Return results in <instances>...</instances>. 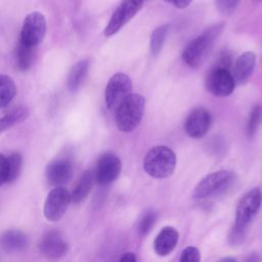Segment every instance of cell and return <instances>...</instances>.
I'll return each instance as SVG.
<instances>
[{
	"label": "cell",
	"instance_id": "cell-1",
	"mask_svg": "<svg viewBox=\"0 0 262 262\" xmlns=\"http://www.w3.org/2000/svg\"><path fill=\"white\" fill-rule=\"evenodd\" d=\"M261 202L262 193L259 188H253L242 196L235 210V222L228 237L231 245L243 242L247 227L258 212Z\"/></svg>",
	"mask_w": 262,
	"mask_h": 262
},
{
	"label": "cell",
	"instance_id": "cell-2",
	"mask_svg": "<svg viewBox=\"0 0 262 262\" xmlns=\"http://www.w3.org/2000/svg\"><path fill=\"white\" fill-rule=\"evenodd\" d=\"M224 27V23L215 24L191 40L182 52L183 61L191 68L199 67L212 44L223 32Z\"/></svg>",
	"mask_w": 262,
	"mask_h": 262
},
{
	"label": "cell",
	"instance_id": "cell-3",
	"mask_svg": "<svg viewBox=\"0 0 262 262\" xmlns=\"http://www.w3.org/2000/svg\"><path fill=\"white\" fill-rule=\"evenodd\" d=\"M145 107L141 94L131 93L116 111V125L121 132H131L140 124Z\"/></svg>",
	"mask_w": 262,
	"mask_h": 262
},
{
	"label": "cell",
	"instance_id": "cell-4",
	"mask_svg": "<svg viewBox=\"0 0 262 262\" xmlns=\"http://www.w3.org/2000/svg\"><path fill=\"white\" fill-rule=\"evenodd\" d=\"M176 166L175 152L165 145H157L150 148L144 157L143 169L154 178H166L170 176Z\"/></svg>",
	"mask_w": 262,
	"mask_h": 262
},
{
	"label": "cell",
	"instance_id": "cell-5",
	"mask_svg": "<svg viewBox=\"0 0 262 262\" xmlns=\"http://www.w3.org/2000/svg\"><path fill=\"white\" fill-rule=\"evenodd\" d=\"M235 175L228 170L213 172L203 178L193 190V198L196 200L208 199L224 192L233 183Z\"/></svg>",
	"mask_w": 262,
	"mask_h": 262
},
{
	"label": "cell",
	"instance_id": "cell-6",
	"mask_svg": "<svg viewBox=\"0 0 262 262\" xmlns=\"http://www.w3.org/2000/svg\"><path fill=\"white\" fill-rule=\"evenodd\" d=\"M132 81L128 75L124 73H116L113 75L104 90V101L111 112H115L121 103L131 94Z\"/></svg>",
	"mask_w": 262,
	"mask_h": 262
},
{
	"label": "cell",
	"instance_id": "cell-7",
	"mask_svg": "<svg viewBox=\"0 0 262 262\" xmlns=\"http://www.w3.org/2000/svg\"><path fill=\"white\" fill-rule=\"evenodd\" d=\"M206 88L207 90L218 97L229 96L234 88L235 81L228 69L214 66L206 77Z\"/></svg>",
	"mask_w": 262,
	"mask_h": 262
},
{
	"label": "cell",
	"instance_id": "cell-8",
	"mask_svg": "<svg viewBox=\"0 0 262 262\" xmlns=\"http://www.w3.org/2000/svg\"><path fill=\"white\" fill-rule=\"evenodd\" d=\"M46 33V18L39 12L29 13L21 27L19 41L31 47H37L44 39Z\"/></svg>",
	"mask_w": 262,
	"mask_h": 262
},
{
	"label": "cell",
	"instance_id": "cell-9",
	"mask_svg": "<svg viewBox=\"0 0 262 262\" xmlns=\"http://www.w3.org/2000/svg\"><path fill=\"white\" fill-rule=\"evenodd\" d=\"M141 0H123L113 12L108 24L104 28V36L111 37L117 34L142 7Z\"/></svg>",
	"mask_w": 262,
	"mask_h": 262
},
{
	"label": "cell",
	"instance_id": "cell-10",
	"mask_svg": "<svg viewBox=\"0 0 262 262\" xmlns=\"http://www.w3.org/2000/svg\"><path fill=\"white\" fill-rule=\"evenodd\" d=\"M71 202L72 194L67 188L58 186L51 189L44 204V215L46 219L52 222L60 220Z\"/></svg>",
	"mask_w": 262,
	"mask_h": 262
},
{
	"label": "cell",
	"instance_id": "cell-11",
	"mask_svg": "<svg viewBox=\"0 0 262 262\" xmlns=\"http://www.w3.org/2000/svg\"><path fill=\"white\" fill-rule=\"evenodd\" d=\"M122 169L120 159L113 152H105L101 155L96 163L94 178L100 185H106L114 182Z\"/></svg>",
	"mask_w": 262,
	"mask_h": 262
},
{
	"label": "cell",
	"instance_id": "cell-12",
	"mask_svg": "<svg viewBox=\"0 0 262 262\" xmlns=\"http://www.w3.org/2000/svg\"><path fill=\"white\" fill-rule=\"evenodd\" d=\"M211 115L204 107H196L192 110L187 116L184 123L185 133L191 138L204 137L211 126Z\"/></svg>",
	"mask_w": 262,
	"mask_h": 262
},
{
	"label": "cell",
	"instance_id": "cell-13",
	"mask_svg": "<svg viewBox=\"0 0 262 262\" xmlns=\"http://www.w3.org/2000/svg\"><path fill=\"white\" fill-rule=\"evenodd\" d=\"M39 248L47 259L56 261L67 254L69 246L60 232L50 230L43 235Z\"/></svg>",
	"mask_w": 262,
	"mask_h": 262
},
{
	"label": "cell",
	"instance_id": "cell-14",
	"mask_svg": "<svg viewBox=\"0 0 262 262\" xmlns=\"http://www.w3.org/2000/svg\"><path fill=\"white\" fill-rule=\"evenodd\" d=\"M45 174L48 182L58 187L70 181L73 175V166L68 160H55L47 165Z\"/></svg>",
	"mask_w": 262,
	"mask_h": 262
},
{
	"label": "cell",
	"instance_id": "cell-15",
	"mask_svg": "<svg viewBox=\"0 0 262 262\" xmlns=\"http://www.w3.org/2000/svg\"><path fill=\"white\" fill-rule=\"evenodd\" d=\"M256 64V55L253 51L242 53L234 61L232 76L238 85H243L251 78Z\"/></svg>",
	"mask_w": 262,
	"mask_h": 262
},
{
	"label": "cell",
	"instance_id": "cell-16",
	"mask_svg": "<svg viewBox=\"0 0 262 262\" xmlns=\"http://www.w3.org/2000/svg\"><path fill=\"white\" fill-rule=\"evenodd\" d=\"M23 157L19 152H12L8 157L0 156V180L1 183H10L14 181L21 170Z\"/></svg>",
	"mask_w": 262,
	"mask_h": 262
},
{
	"label": "cell",
	"instance_id": "cell-17",
	"mask_svg": "<svg viewBox=\"0 0 262 262\" xmlns=\"http://www.w3.org/2000/svg\"><path fill=\"white\" fill-rule=\"evenodd\" d=\"M178 242V231L171 226L161 229L154 242L155 252L159 256H167L176 247Z\"/></svg>",
	"mask_w": 262,
	"mask_h": 262
},
{
	"label": "cell",
	"instance_id": "cell-18",
	"mask_svg": "<svg viewBox=\"0 0 262 262\" xmlns=\"http://www.w3.org/2000/svg\"><path fill=\"white\" fill-rule=\"evenodd\" d=\"M1 248L9 254L24 251L28 246L27 235L17 229H9L1 235Z\"/></svg>",
	"mask_w": 262,
	"mask_h": 262
},
{
	"label": "cell",
	"instance_id": "cell-19",
	"mask_svg": "<svg viewBox=\"0 0 262 262\" xmlns=\"http://www.w3.org/2000/svg\"><path fill=\"white\" fill-rule=\"evenodd\" d=\"M89 69V62L86 59L76 62L70 70L68 75V89L71 92H76L84 82Z\"/></svg>",
	"mask_w": 262,
	"mask_h": 262
},
{
	"label": "cell",
	"instance_id": "cell-20",
	"mask_svg": "<svg viewBox=\"0 0 262 262\" xmlns=\"http://www.w3.org/2000/svg\"><path fill=\"white\" fill-rule=\"evenodd\" d=\"M94 173L86 170L78 179L77 183L74 186V189L72 191V202L75 204H78L86 199L88 193L91 190L92 183L94 180Z\"/></svg>",
	"mask_w": 262,
	"mask_h": 262
},
{
	"label": "cell",
	"instance_id": "cell-21",
	"mask_svg": "<svg viewBox=\"0 0 262 262\" xmlns=\"http://www.w3.org/2000/svg\"><path fill=\"white\" fill-rule=\"evenodd\" d=\"M35 49V47L28 46L21 41H18L14 53V60L17 69L20 71H27L31 68L34 60Z\"/></svg>",
	"mask_w": 262,
	"mask_h": 262
},
{
	"label": "cell",
	"instance_id": "cell-22",
	"mask_svg": "<svg viewBox=\"0 0 262 262\" xmlns=\"http://www.w3.org/2000/svg\"><path fill=\"white\" fill-rule=\"evenodd\" d=\"M29 108L25 105H18L6 113L0 120V132H4L6 129L21 123L29 117Z\"/></svg>",
	"mask_w": 262,
	"mask_h": 262
},
{
	"label": "cell",
	"instance_id": "cell-23",
	"mask_svg": "<svg viewBox=\"0 0 262 262\" xmlns=\"http://www.w3.org/2000/svg\"><path fill=\"white\" fill-rule=\"evenodd\" d=\"M16 86L14 81L8 75H0V107L3 108L14 98Z\"/></svg>",
	"mask_w": 262,
	"mask_h": 262
},
{
	"label": "cell",
	"instance_id": "cell-24",
	"mask_svg": "<svg viewBox=\"0 0 262 262\" xmlns=\"http://www.w3.org/2000/svg\"><path fill=\"white\" fill-rule=\"evenodd\" d=\"M168 31H169L168 25H162L152 31L150 35V42H149L151 54L157 55L160 53L166 41Z\"/></svg>",
	"mask_w": 262,
	"mask_h": 262
},
{
	"label": "cell",
	"instance_id": "cell-25",
	"mask_svg": "<svg viewBox=\"0 0 262 262\" xmlns=\"http://www.w3.org/2000/svg\"><path fill=\"white\" fill-rule=\"evenodd\" d=\"M262 122V105L256 104L250 112L247 122V135L253 137Z\"/></svg>",
	"mask_w": 262,
	"mask_h": 262
},
{
	"label": "cell",
	"instance_id": "cell-26",
	"mask_svg": "<svg viewBox=\"0 0 262 262\" xmlns=\"http://www.w3.org/2000/svg\"><path fill=\"white\" fill-rule=\"evenodd\" d=\"M156 221H157V213L155 211L148 210L147 212H145L139 220L138 233L141 236L146 235L154 227Z\"/></svg>",
	"mask_w": 262,
	"mask_h": 262
},
{
	"label": "cell",
	"instance_id": "cell-27",
	"mask_svg": "<svg viewBox=\"0 0 262 262\" xmlns=\"http://www.w3.org/2000/svg\"><path fill=\"white\" fill-rule=\"evenodd\" d=\"M239 0H216V7L221 13L230 14L236 9Z\"/></svg>",
	"mask_w": 262,
	"mask_h": 262
},
{
	"label": "cell",
	"instance_id": "cell-28",
	"mask_svg": "<svg viewBox=\"0 0 262 262\" xmlns=\"http://www.w3.org/2000/svg\"><path fill=\"white\" fill-rule=\"evenodd\" d=\"M200 251L195 247H187L183 250L179 262H200Z\"/></svg>",
	"mask_w": 262,
	"mask_h": 262
},
{
	"label": "cell",
	"instance_id": "cell-29",
	"mask_svg": "<svg viewBox=\"0 0 262 262\" xmlns=\"http://www.w3.org/2000/svg\"><path fill=\"white\" fill-rule=\"evenodd\" d=\"M164 1L167 2V3L172 4V5L175 6L176 8L182 9V8L187 7V6L191 3L192 0H164Z\"/></svg>",
	"mask_w": 262,
	"mask_h": 262
},
{
	"label": "cell",
	"instance_id": "cell-30",
	"mask_svg": "<svg viewBox=\"0 0 262 262\" xmlns=\"http://www.w3.org/2000/svg\"><path fill=\"white\" fill-rule=\"evenodd\" d=\"M120 262H136V257H135V255L133 253L128 252V253H125L121 257Z\"/></svg>",
	"mask_w": 262,
	"mask_h": 262
},
{
	"label": "cell",
	"instance_id": "cell-31",
	"mask_svg": "<svg viewBox=\"0 0 262 262\" xmlns=\"http://www.w3.org/2000/svg\"><path fill=\"white\" fill-rule=\"evenodd\" d=\"M217 262H236V260L232 257H224V258H221L220 260H218Z\"/></svg>",
	"mask_w": 262,
	"mask_h": 262
},
{
	"label": "cell",
	"instance_id": "cell-32",
	"mask_svg": "<svg viewBox=\"0 0 262 262\" xmlns=\"http://www.w3.org/2000/svg\"><path fill=\"white\" fill-rule=\"evenodd\" d=\"M253 1H255V2H259V1H262V0H253Z\"/></svg>",
	"mask_w": 262,
	"mask_h": 262
},
{
	"label": "cell",
	"instance_id": "cell-33",
	"mask_svg": "<svg viewBox=\"0 0 262 262\" xmlns=\"http://www.w3.org/2000/svg\"><path fill=\"white\" fill-rule=\"evenodd\" d=\"M141 1H146V0H141Z\"/></svg>",
	"mask_w": 262,
	"mask_h": 262
}]
</instances>
